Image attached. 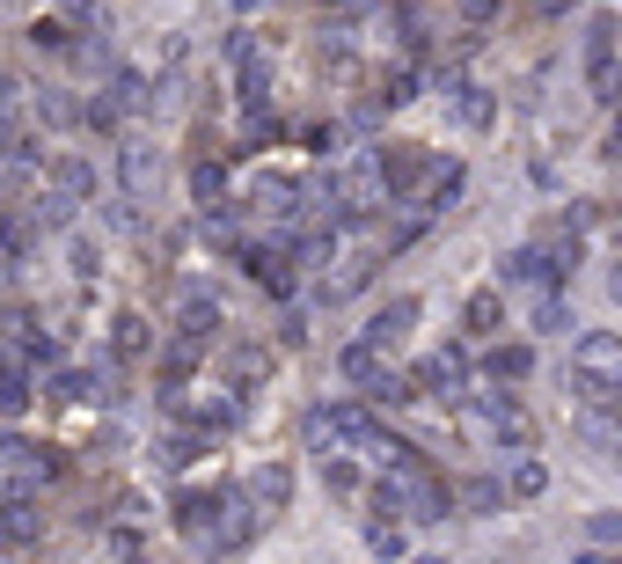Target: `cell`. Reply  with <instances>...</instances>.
Wrapping results in <instances>:
<instances>
[{"instance_id":"83f0119b","label":"cell","mask_w":622,"mask_h":564,"mask_svg":"<svg viewBox=\"0 0 622 564\" xmlns=\"http://www.w3.org/2000/svg\"><path fill=\"white\" fill-rule=\"evenodd\" d=\"M23 110H0V169H8V162H15V148H23Z\"/></svg>"},{"instance_id":"f1b7e54d","label":"cell","mask_w":622,"mask_h":564,"mask_svg":"<svg viewBox=\"0 0 622 564\" xmlns=\"http://www.w3.org/2000/svg\"><path fill=\"white\" fill-rule=\"evenodd\" d=\"M366 542H374L382 557H403V528H396V520H374V528H366Z\"/></svg>"},{"instance_id":"277c9868","label":"cell","mask_w":622,"mask_h":564,"mask_svg":"<svg viewBox=\"0 0 622 564\" xmlns=\"http://www.w3.org/2000/svg\"><path fill=\"white\" fill-rule=\"evenodd\" d=\"M227 506H235L227 491H184V498H176V528H184L191 542H213L220 520H227Z\"/></svg>"},{"instance_id":"8992f818","label":"cell","mask_w":622,"mask_h":564,"mask_svg":"<svg viewBox=\"0 0 622 564\" xmlns=\"http://www.w3.org/2000/svg\"><path fill=\"white\" fill-rule=\"evenodd\" d=\"M30 381H37V360L30 352H0V418H23L30 411Z\"/></svg>"},{"instance_id":"30bf717a","label":"cell","mask_w":622,"mask_h":564,"mask_svg":"<svg viewBox=\"0 0 622 564\" xmlns=\"http://www.w3.org/2000/svg\"><path fill=\"white\" fill-rule=\"evenodd\" d=\"M410 322H418V301H410V294H396L388 308H374V316H366V338L382 344V352H396V344L410 338Z\"/></svg>"},{"instance_id":"3957f363","label":"cell","mask_w":622,"mask_h":564,"mask_svg":"<svg viewBox=\"0 0 622 564\" xmlns=\"http://www.w3.org/2000/svg\"><path fill=\"white\" fill-rule=\"evenodd\" d=\"M374 162H382V191H388V198H418L425 184H439V176H447L425 148H374Z\"/></svg>"},{"instance_id":"1f68e13d","label":"cell","mask_w":622,"mask_h":564,"mask_svg":"<svg viewBox=\"0 0 622 564\" xmlns=\"http://www.w3.org/2000/svg\"><path fill=\"white\" fill-rule=\"evenodd\" d=\"M608 154H615V162H622V118H615V132H608Z\"/></svg>"},{"instance_id":"7a4b0ae2","label":"cell","mask_w":622,"mask_h":564,"mask_svg":"<svg viewBox=\"0 0 622 564\" xmlns=\"http://www.w3.org/2000/svg\"><path fill=\"white\" fill-rule=\"evenodd\" d=\"M572 367H578V396L622 389V338L615 330H586V338L572 344Z\"/></svg>"},{"instance_id":"603a6c76","label":"cell","mask_w":622,"mask_h":564,"mask_svg":"<svg viewBox=\"0 0 622 564\" xmlns=\"http://www.w3.org/2000/svg\"><path fill=\"white\" fill-rule=\"evenodd\" d=\"M67 265H73V279H96V271H103L96 235H73V227H67Z\"/></svg>"},{"instance_id":"9a60e30c","label":"cell","mask_w":622,"mask_h":564,"mask_svg":"<svg viewBox=\"0 0 622 564\" xmlns=\"http://www.w3.org/2000/svg\"><path fill=\"white\" fill-rule=\"evenodd\" d=\"M249 498H257V514H279V506L293 498V469H286V462L257 469V477H249Z\"/></svg>"},{"instance_id":"d4e9b609","label":"cell","mask_w":622,"mask_h":564,"mask_svg":"<svg viewBox=\"0 0 622 564\" xmlns=\"http://www.w3.org/2000/svg\"><path fill=\"white\" fill-rule=\"evenodd\" d=\"M535 330H542V338H564V330H578V322H572V308H564L556 294H542L535 301Z\"/></svg>"},{"instance_id":"7402d4cb","label":"cell","mask_w":622,"mask_h":564,"mask_svg":"<svg viewBox=\"0 0 622 564\" xmlns=\"http://www.w3.org/2000/svg\"><path fill=\"white\" fill-rule=\"evenodd\" d=\"M461 498H469V514H498L513 491H505L498 477H469V484H461Z\"/></svg>"},{"instance_id":"6da1fadb","label":"cell","mask_w":622,"mask_h":564,"mask_svg":"<svg viewBox=\"0 0 622 564\" xmlns=\"http://www.w3.org/2000/svg\"><path fill=\"white\" fill-rule=\"evenodd\" d=\"M382 440V425H374V411H360V403H315L308 411V447H374Z\"/></svg>"},{"instance_id":"ba28073f","label":"cell","mask_w":622,"mask_h":564,"mask_svg":"<svg viewBox=\"0 0 622 564\" xmlns=\"http://www.w3.org/2000/svg\"><path fill=\"white\" fill-rule=\"evenodd\" d=\"M51 389L67 396V403H118V374L110 367H67Z\"/></svg>"},{"instance_id":"ffe728a7","label":"cell","mask_w":622,"mask_h":564,"mask_svg":"<svg viewBox=\"0 0 622 564\" xmlns=\"http://www.w3.org/2000/svg\"><path fill=\"white\" fill-rule=\"evenodd\" d=\"M527 374H535V352L527 344H498L491 352V381H527Z\"/></svg>"},{"instance_id":"484cf974","label":"cell","mask_w":622,"mask_h":564,"mask_svg":"<svg viewBox=\"0 0 622 564\" xmlns=\"http://www.w3.org/2000/svg\"><path fill=\"white\" fill-rule=\"evenodd\" d=\"M505 491H513V498H542V491H550V469H542V462H513Z\"/></svg>"},{"instance_id":"836d02e7","label":"cell","mask_w":622,"mask_h":564,"mask_svg":"<svg viewBox=\"0 0 622 564\" xmlns=\"http://www.w3.org/2000/svg\"><path fill=\"white\" fill-rule=\"evenodd\" d=\"M8 455H15V440H8V433H0V469H8Z\"/></svg>"},{"instance_id":"2e32d148","label":"cell","mask_w":622,"mask_h":564,"mask_svg":"<svg viewBox=\"0 0 622 564\" xmlns=\"http://www.w3.org/2000/svg\"><path fill=\"white\" fill-rule=\"evenodd\" d=\"M110 103H118L125 118H140V110H154V81L132 74V67H118V74H110Z\"/></svg>"},{"instance_id":"9c48e42d","label":"cell","mask_w":622,"mask_h":564,"mask_svg":"<svg viewBox=\"0 0 622 564\" xmlns=\"http://www.w3.org/2000/svg\"><path fill=\"white\" fill-rule=\"evenodd\" d=\"M118 184L132 198H146L154 184H162V154L146 148V140H125V148H118Z\"/></svg>"},{"instance_id":"7c38bea8","label":"cell","mask_w":622,"mask_h":564,"mask_svg":"<svg viewBox=\"0 0 622 564\" xmlns=\"http://www.w3.org/2000/svg\"><path fill=\"white\" fill-rule=\"evenodd\" d=\"M73 205H81V198H73V191H59V184H51V191L37 198V205H30L23 221L37 227V243H45V235H67V227H73Z\"/></svg>"},{"instance_id":"4316f807","label":"cell","mask_w":622,"mask_h":564,"mask_svg":"<svg viewBox=\"0 0 622 564\" xmlns=\"http://www.w3.org/2000/svg\"><path fill=\"white\" fill-rule=\"evenodd\" d=\"M191 191H198V205H220V198H227V169H220V162H198Z\"/></svg>"},{"instance_id":"4dcf8cb0","label":"cell","mask_w":622,"mask_h":564,"mask_svg":"<svg viewBox=\"0 0 622 564\" xmlns=\"http://www.w3.org/2000/svg\"><path fill=\"white\" fill-rule=\"evenodd\" d=\"M0 110H23V81L15 74H0Z\"/></svg>"},{"instance_id":"e0dca14e","label":"cell","mask_w":622,"mask_h":564,"mask_svg":"<svg viewBox=\"0 0 622 564\" xmlns=\"http://www.w3.org/2000/svg\"><path fill=\"white\" fill-rule=\"evenodd\" d=\"M146 344H154L146 316H140V308H125V316L110 322V352H118V360H146Z\"/></svg>"},{"instance_id":"4fadbf2b","label":"cell","mask_w":622,"mask_h":564,"mask_svg":"<svg viewBox=\"0 0 622 564\" xmlns=\"http://www.w3.org/2000/svg\"><path fill=\"white\" fill-rule=\"evenodd\" d=\"M447 96H455V118L469 125V132H491V118H498L491 89H477V81H447Z\"/></svg>"},{"instance_id":"f546056e","label":"cell","mask_w":622,"mask_h":564,"mask_svg":"<svg viewBox=\"0 0 622 564\" xmlns=\"http://www.w3.org/2000/svg\"><path fill=\"white\" fill-rule=\"evenodd\" d=\"M586 528H594V542H615L622 536V514H600V520H586Z\"/></svg>"},{"instance_id":"5b68a950","label":"cell","mask_w":622,"mask_h":564,"mask_svg":"<svg viewBox=\"0 0 622 564\" xmlns=\"http://www.w3.org/2000/svg\"><path fill=\"white\" fill-rule=\"evenodd\" d=\"M498 279H505V286H535V294H542V286H556V279H564V265H556L550 249L520 243V249H513V257L498 265Z\"/></svg>"},{"instance_id":"44dd1931","label":"cell","mask_w":622,"mask_h":564,"mask_svg":"<svg viewBox=\"0 0 622 564\" xmlns=\"http://www.w3.org/2000/svg\"><path fill=\"white\" fill-rule=\"evenodd\" d=\"M322 491H337V498H352L360 491V469H352V455L337 447V455H322Z\"/></svg>"},{"instance_id":"d6a6232c","label":"cell","mask_w":622,"mask_h":564,"mask_svg":"<svg viewBox=\"0 0 622 564\" xmlns=\"http://www.w3.org/2000/svg\"><path fill=\"white\" fill-rule=\"evenodd\" d=\"M608 294H615V301H622V265H615V271H608Z\"/></svg>"},{"instance_id":"8fae6325","label":"cell","mask_w":622,"mask_h":564,"mask_svg":"<svg viewBox=\"0 0 622 564\" xmlns=\"http://www.w3.org/2000/svg\"><path fill=\"white\" fill-rule=\"evenodd\" d=\"M337 374H344L352 389H374V381L388 374V352L374 338H360V344H344V352H337Z\"/></svg>"},{"instance_id":"d6986e66","label":"cell","mask_w":622,"mask_h":564,"mask_svg":"<svg viewBox=\"0 0 622 564\" xmlns=\"http://www.w3.org/2000/svg\"><path fill=\"white\" fill-rule=\"evenodd\" d=\"M51 184H59V191H73V198H96V162L59 154V162H51Z\"/></svg>"},{"instance_id":"52a82bcc","label":"cell","mask_w":622,"mask_h":564,"mask_svg":"<svg viewBox=\"0 0 622 564\" xmlns=\"http://www.w3.org/2000/svg\"><path fill=\"white\" fill-rule=\"evenodd\" d=\"M37 536H45V514L30 506V491H8V498H0V542H8V550H30Z\"/></svg>"},{"instance_id":"5bb4252c","label":"cell","mask_w":622,"mask_h":564,"mask_svg":"<svg viewBox=\"0 0 622 564\" xmlns=\"http://www.w3.org/2000/svg\"><path fill=\"white\" fill-rule=\"evenodd\" d=\"M498 322H505V294H498V286H477V294L461 301V330H477V338H491Z\"/></svg>"},{"instance_id":"ac0fdd59","label":"cell","mask_w":622,"mask_h":564,"mask_svg":"<svg viewBox=\"0 0 622 564\" xmlns=\"http://www.w3.org/2000/svg\"><path fill=\"white\" fill-rule=\"evenodd\" d=\"M257 205H263V213H271V221H301V205H308V191H301V184H286V176H279V184H263V191H257Z\"/></svg>"},{"instance_id":"cb8c5ba5","label":"cell","mask_w":622,"mask_h":564,"mask_svg":"<svg viewBox=\"0 0 622 564\" xmlns=\"http://www.w3.org/2000/svg\"><path fill=\"white\" fill-rule=\"evenodd\" d=\"M37 118L45 125H89L81 118V103H67V89H37Z\"/></svg>"}]
</instances>
